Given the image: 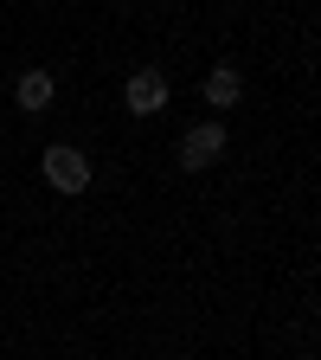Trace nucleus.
Segmentation results:
<instances>
[{
  "label": "nucleus",
  "mask_w": 321,
  "mask_h": 360,
  "mask_svg": "<svg viewBox=\"0 0 321 360\" xmlns=\"http://www.w3.org/2000/svg\"><path fill=\"white\" fill-rule=\"evenodd\" d=\"M39 167H45V180H52L58 193H84L90 187V155L84 148H45Z\"/></svg>",
  "instance_id": "nucleus-1"
},
{
  "label": "nucleus",
  "mask_w": 321,
  "mask_h": 360,
  "mask_svg": "<svg viewBox=\"0 0 321 360\" xmlns=\"http://www.w3.org/2000/svg\"><path fill=\"white\" fill-rule=\"evenodd\" d=\"M218 155H225V129H218V122H199V129L180 135V167L199 174V167H212Z\"/></svg>",
  "instance_id": "nucleus-2"
},
{
  "label": "nucleus",
  "mask_w": 321,
  "mask_h": 360,
  "mask_svg": "<svg viewBox=\"0 0 321 360\" xmlns=\"http://www.w3.org/2000/svg\"><path fill=\"white\" fill-rule=\"evenodd\" d=\"M122 103H129L135 116H161V110H167V77H161V71H135L129 90H122Z\"/></svg>",
  "instance_id": "nucleus-3"
},
{
  "label": "nucleus",
  "mask_w": 321,
  "mask_h": 360,
  "mask_svg": "<svg viewBox=\"0 0 321 360\" xmlns=\"http://www.w3.org/2000/svg\"><path fill=\"white\" fill-rule=\"evenodd\" d=\"M52 90H58V84H52V71H26V77H20V90H13V103L39 116L45 103H52Z\"/></svg>",
  "instance_id": "nucleus-4"
},
{
  "label": "nucleus",
  "mask_w": 321,
  "mask_h": 360,
  "mask_svg": "<svg viewBox=\"0 0 321 360\" xmlns=\"http://www.w3.org/2000/svg\"><path fill=\"white\" fill-rule=\"evenodd\" d=\"M238 97H244V77L232 65H212L206 71V103H238Z\"/></svg>",
  "instance_id": "nucleus-5"
}]
</instances>
